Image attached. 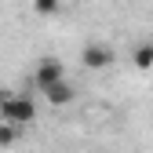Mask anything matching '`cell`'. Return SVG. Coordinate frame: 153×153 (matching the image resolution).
I'll use <instances>...</instances> for the list:
<instances>
[{"label":"cell","instance_id":"obj_5","mask_svg":"<svg viewBox=\"0 0 153 153\" xmlns=\"http://www.w3.org/2000/svg\"><path fill=\"white\" fill-rule=\"evenodd\" d=\"M18 139H22V128H15L7 120H0V149H11Z\"/></svg>","mask_w":153,"mask_h":153},{"label":"cell","instance_id":"obj_8","mask_svg":"<svg viewBox=\"0 0 153 153\" xmlns=\"http://www.w3.org/2000/svg\"><path fill=\"white\" fill-rule=\"evenodd\" d=\"M11 95H15V91H0V106H4V102L11 99Z\"/></svg>","mask_w":153,"mask_h":153},{"label":"cell","instance_id":"obj_7","mask_svg":"<svg viewBox=\"0 0 153 153\" xmlns=\"http://www.w3.org/2000/svg\"><path fill=\"white\" fill-rule=\"evenodd\" d=\"M33 7H36V15H55L59 11V0H33Z\"/></svg>","mask_w":153,"mask_h":153},{"label":"cell","instance_id":"obj_2","mask_svg":"<svg viewBox=\"0 0 153 153\" xmlns=\"http://www.w3.org/2000/svg\"><path fill=\"white\" fill-rule=\"evenodd\" d=\"M33 80H36V88H40V91H48L51 84H59V80H66V69H62V62H59V59H44L40 66H36V73H33Z\"/></svg>","mask_w":153,"mask_h":153},{"label":"cell","instance_id":"obj_3","mask_svg":"<svg viewBox=\"0 0 153 153\" xmlns=\"http://www.w3.org/2000/svg\"><path fill=\"white\" fill-rule=\"evenodd\" d=\"M109 62H113V51L106 44H88L84 48V66L88 69H106Z\"/></svg>","mask_w":153,"mask_h":153},{"label":"cell","instance_id":"obj_1","mask_svg":"<svg viewBox=\"0 0 153 153\" xmlns=\"http://www.w3.org/2000/svg\"><path fill=\"white\" fill-rule=\"evenodd\" d=\"M0 117H4L7 124H15V128H22V124H29L36 117V106H33V99H26V95H11V99L0 106Z\"/></svg>","mask_w":153,"mask_h":153},{"label":"cell","instance_id":"obj_4","mask_svg":"<svg viewBox=\"0 0 153 153\" xmlns=\"http://www.w3.org/2000/svg\"><path fill=\"white\" fill-rule=\"evenodd\" d=\"M44 99H48V106H69V102L76 99V88L66 84V80H59V84H51V88L44 91Z\"/></svg>","mask_w":153,"mask_h":153},{"label":"cell","instance_id":"obj_6","mask_svg":"<svg viewBox=\"0 0 153 153\" xmlns=\"http://www.w3.org/2000/svg\"><path fill=\"white\" fill-rule=\"evenodd\" d=\"M153 66V44H139L135 48V69H149Z\"/></svg>","mask_w":153,"mask_h":153}]
</instances>
